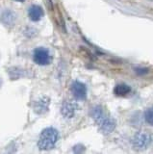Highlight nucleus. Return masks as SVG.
<instances>
[{
    "mask_svg": "<svg viewBox=\"0 0 153 154\" xmlns=\"http://www.w3.org/2000/svg\"><path fill=\"white\" fill-rule=\"evenodd\" d=\"M92 116L95 119V122H96L99 130L103 134L107 135L112 133L115 128H116V122H115V119L105 115L100 106H96V107L93 108Z\"/></svg>",
    "mask_w": 153,
    "mask_h": 154,
    "instance_id": "nucleus-1",
    "label": "nucleus"
},
{
    "mask_svg": "<svg viewBox=\"0 0 153 154\" xmlns=\"http://www.w3.org/2000/svg\"><path fill=\"white\" fill-rule=\"evenodd\" d=\"M59 139L58 130L53 127H47L42 130L38 141V146L41 150H49L53 148Z\"/></svg>",
    "mask_w": 153,
    "mask_h": 154,
    "instance_id": "nucleus-2",
    "label": "nucleus"
},
{
    "mask_svg": "<svg viewBox=\"0 0 153 154\" xmlns=\"http://www.w3.org/2000/svg\"><path fill=\"white\" fill-rule=\"evenodd\" d=\"M33 59L36 64L40 66H46L50 64L51 57L49 54V51L44 47H38L34 50L33 54Z\"/></svg>",
    "mask_w": 153,
    "mask_h": 154,
    "instance_id": "nucleus-3",
    "label": "nucleus"
},
{
    "mask_svg": "<svg viewBox=\"0 0 153 154\" xmlns=\"http://www.w3.org/2000/svg\"><path fill=\"white\" fill-rule=\"evenodd\" d=\"M151 143V137L148 133L143 131L138 132L133 138V144L135 148L139 150H143L145 149Z\"/></svg>",
    "mask_w": 153,
    "mask_h": 154,
    "instance_id": "nucleus-4",
    "label": "nucleus"
},
{
    "mask_svg": "<svg viewBox=\"0 0 153 154\" xmlns=\"http://www.w3.org/2000/svg\"><path fill=\"white\" fill-rule=\"evenodd\" d=\"M71 93L77 100H83L87 96V88L79 81H74L71 85Z\"/></svg>",
    "mask_w": 153,
    "mask_h": 154,
    "instance_id": "nucleus-5",
    "label": "nucleus"
},
{
    "mask_svg": "<svg viewBox=\"0 0 153 154\" xmlns=\"http://www.w3.org/2000/svg\"><path fill=\"white\" fill-rule=\"evenodd\" d=\"M49 103H50V99L47 96H42L40 99H38L35 105H34V111L39 115H42L46 113L48 111L49 107Z\"/></svg>",
    "mask_w": 153,
    "mask_h": 154,
    "instance_id": "nucleus-6",
    "label": "nucleus"
},
{
    "mask_svg": "<svg viewBox=\"0 0 153 154\" xmlns=\"http://www.w3.org/2000/svg\"><path fill=\"white\" fill-rule=\"evenodd\" d=\"M75 110H76V106L72 102L65 101V102L63 103V105H62L61 113L66 119H71V118L74 117Z\"/></svg>",
    "mask_w": 153,
    "mask_h": 154,
    "instance_id": "nucleus-7",
    "label": "nucleus"
},
{
    "mask_svg": "<svg viewBox=\"0 0 153 154\" xmlns=\"http://www.w3.org/2000/svg\"><path fill=\"white\" fill-rule=\"evenodd\" d=\"M17 20V14L12 10H5L2 14L1 22L5 24L6 26H13L16 23Z\"/></svg>",
    "mask_w": 153,
    "mask_h": 154,
    "instance_id": "nucleus-8",
    "label": "nucleus"
},
{
    "mask_svg": "<svg viewBox=\"0 0 153 154\" xmlns=\"http://www.w3.org/2000/svg\"><path fill=\"white\" fill-rule=\"evenodd\" d=\"M28 16L33 21H39L44 17V10L38 5H32L28 10Z\"/></svg>",
    "mask_w": 153,
    "mask_h": 154,
    "instance_id": "nucleus-9",
    "label": "nucleus"
},
{
    "mask_svg": "<svg viewBox=\"0 0 153 154\" xmlns=\"http://www.w3.org/2000/svg\"><path fill=\"white\" fill-rule=\"evenodd\" d=\"M8 73L11 80H17L25 76V70L18 66H12L8 69Z\"/></svg>",
    "mask_w": 153,
    "mask_h": 154,
    "instance_id": "nucleus-10",
    "label": "nucleus"
},
{
    "mask_svg": "<svg viewBox=\"0 0 153 154\" xmlns=\"http://www.w3.org/2000/svg\"><path fill=\"white\" fill-rule=\"evenodd\" d=\"M131 88L126 84H118L115 87L114 89V93L116 94L117 95H126L127 94L130 93Z\"/></svg>",
    "mask_w": 153,
    "mask_h": 154,
    "instance_id": "nucleus-11",
    "label": "nucleus"
},
{
    "mask_svg": "<svg viewBox=\"0 0 153 154\" xmlns=\"http://www.w3.org/2000/svg\"><path fill=\"white\" fill-rule=\"evenodd\" d=\"M145 122L150 124L153 125V107L147 109L145 113Z\"/></svg>",
    "mask_w": 153,
    "mask_h": 154,
    "instance_id": "nucleus-12",
    "label": "nucleus"
},
{
    "mask_svg": "<svg viewBox=\"0 0 153 154\" xmlns=\"http://www.w3.org/2000/svg\"><path fill=\"white\" fill-rule=\"evenodd\" d=\"M81 146H82V144H78V146H75L73 147V151L76 152V153H80V152H83L85 150V147L83 146L82 148H80Z\"/></svg>",
    "mask_w": 153,
    "mask_h": 154,
    "instance_id": "nucleus-13",
    "label": "nucleus"
},
{
    "mask_svg": "<svg viewBox=\"0 0 153 154\" xmlns=\"http://www.w3.org/2000/svg\"><path fill=\"white\" fill-rule=\"evenodd\" d=\"M136 72H137L138 74L142 75V74H145V73H147V72H148V69H136Z\"/></svg>",
    "mask_w": 153,
    "mask_h": 154,
    "instance_id": "nucleus-14",
    "label": "nucleus"
},
{
    "mask_svg": "<svg viewBox=\"0 0 153 154\" xmlns=\"http://www.w3.org/2000/svg\"><path fill=\"white\" fill-rule=\"evenodd\" d=\"M16 1H18V2H23L24 0H16Z\"/></svg>",
    "mask_w": 153,
    "mask_h": 154,
    "instance_id": "nucleus-15",
    "label": "nucleus"
},
{
    "mask_svg": "<svg viewBox=\"0 0 153 154\" xmlns=\"http://www.w3.org/2000/svg\"><path fill=\"white\" fill-rule=\"evenodd\" d=\"M1 84H2V80L0 79V87H1Z\"/></svg>",
    "mask_w": 153,
    "mask_h": 154,
    "instance_id": "nucleus-16",
    "label": "nucleus"
}]
</instances>
